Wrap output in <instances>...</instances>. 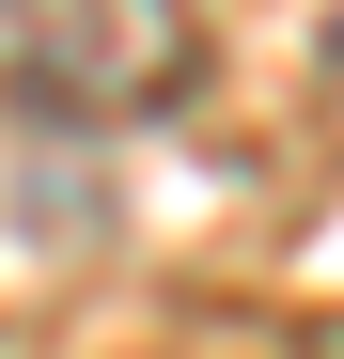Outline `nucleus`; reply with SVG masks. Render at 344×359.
<instances>
[{
  "label": "nucleus",
  "instance_id": "f257e3e1",
  "mask_svg": "<svg viewBox=\"0 0 344 359\" xmlns=\"http://www.w3.org/2000/svg\"><path fill=\"white\" fill-rule=\"evenodd\" d=\"M204 79L188 0H0V109L47 126H157Z\"/></svg>",
  "mask_w": 344,
  "mask_h": 359
}]
</instances>
